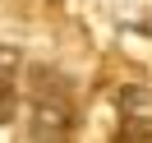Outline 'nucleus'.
<instances>
[{
	"label": "nucleus",
	"instance_id": "nucleus-1",
	"mask_svg": "<svg viewBox=\"0 0 152 143\" xmlns=\"http://www.w3.org/2000/svg\"><path fill=\"white\" fill-rule=\"evenodd\" d=\"M74 129V88L60 69H28V134L32 139H69Z\"/></svg>",
	"mask_w": 152,
	"mask_h": 143
},
{
	"label": "nucleus",
	"instance_id": "nucleus-2",
	"mask_svg": "<svg viewBox=\"0 0 152 143\" xmlns=\"http://www.w3.org/2000/svg\"><path fill=\"white\" fill-rule=\"evenodd\" d=\"M124 143H152V92L148 88H124L120 92V134Z\"/></svg>",
	"mask_w": 152,
	"mask_h": 143
},
{
	"label": "nucleus",
	"instance_id": "nucleus-3",
	"mask_svg": "<svg viewBox=\"0 0 152 143\" xmlns=\"http://www.w3.org/2000/svg\"><path fill=\"white\" fill-rule=\"evenodd\" d=\"M19 69H23V56L0 46V125H10L19 111Z\"/></svg>",
	"mask_w": 152,
	"mask_h": 143
}]
</instances>
